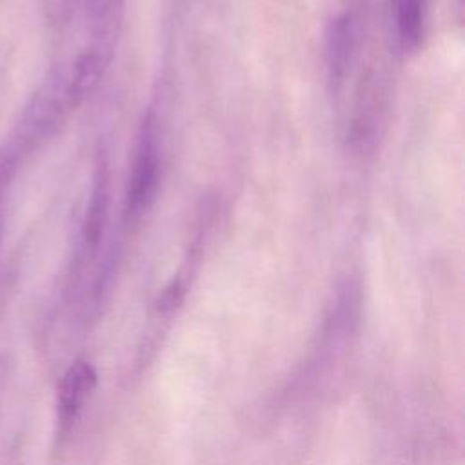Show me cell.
<instances>
[{
  "instance_id": "4",
  "label": "cell",
  "mask_w": 465,
  "mask_h": 465,
  "mask_svg": "<svg viewBox=\"0 0 465 465\" xmlns=\"http://www.w3.org/2000/svg\"><path fill=\"white\" fill-rule=\"evenodd\" d=\"M354 22L349 13L336 16L327 31V69L334 85L343 82L354 51Z\"/></svg>"
},
{
  "instance_id": "1",
  "label": "cell",
  "mask_w": 465,
  "mask_h": 465,
  "mask_svg": "<svg viewBox=\"0 0 465 465\" xmlns=\"http://www.w3.org/2000/svg\"><path fill=\"white\" fill-rule=\"evenodd\" d=\"M160 183V147L153 113L143 116L138 131L133 173L125 194V220L136 223L154 203Z\"/></svg>"
},
{
  "instance_id": "3",
  "label": "cell",
  "mask_w": 465,
  "mask_h": 465,
  "mask_svg": "<svg viewBox=\"0 0 465 465\" xmlns=\"http://www.w3.org/2000/svg\"><path fill=\"white\" fill-rule=\"evenodd\" d=\"M107 167L104 156H98L82 223V254L85 256H93L100 245L107 214Z\"/></svg>"
},
{
  "instance_id": "5",
  "label": "cell",
  "mask_w": 465,
  "mask_h": 465,
  "mask_svg": "<svg viewBox=\"0 0 465 465\" xmlns=\"http://www.w3.org/2000/svg\"><path fill=\"white\" fill-rule=\"evenodd\" d=\"M427 0H396V33L401 47L412 51L423 36Z\"/></svg>"
},
{
  "instance_id": "2",
  "label": "cell",
  "mask_w": 465,
  "mask_h": 465,
  "mask_svg": "<svg viewBox=\"0 0 465 465\" xmlns=\"http://www.w3.org/2000/svg\"><path fill=\"white\" fill-rule=\"evenodd\" d=\"M96 387V371L89 361H74L64 374L58 389L56 421L60 434H67L78 420L85 401Z\"/></svg>"
}]
</instances>
